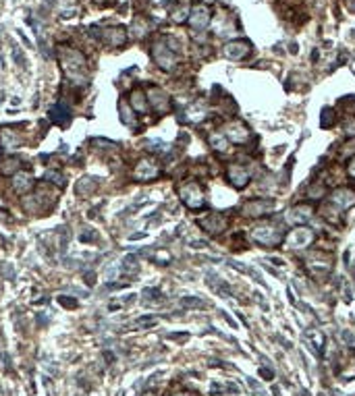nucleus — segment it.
<instances>
[{"instance_id": "nucleus-43", "label": "nucleus", "mask_w": 355, "mask_h": 396, "mask_svg": "<svg viewBox=\"0 0 355 396\" xmlns=\"http://www.w3.org/2000/svg\"><path fill=\"white\" fill-rule=\"evenodd\" d=\"M94 3H96V5H100V7H106V5H110V3H112V0H94Z\"/></svg>"}, {"instance_id": "nucleus-11", "label": "nucleus", "mask_w": 355, "mask_h": 396, "mask_svg": "<svg viewBox=\"0 0 355 396\" xmlns=\"http://www.w3.org/2000/svg\"><path fill=\"white\" fill-rule=\"evenodd\" d=\"M102 40H104L108 46L118 48V46H123V44L127 42V33H125L123 27H110V29H104Z\"/></svg>"}, {"instance_id": "nucleus-5", "label": "nucleus", "mask_w": 355, "mask_h": 396, "mask_svg": "<svg viewBox=\"0 0 355 396\" xmlns=\"http://www.w3.org/2000/svg\"><path fill=\"white\" fill-rule=\"evenodd\" d=\"M146 98H148V104L158 114H164V112L171 110V98H168L166 92L162 88H158V85H152V88L148 90V94H146Z\"/></svg>"}, {"instance_id": "nucleus-9", "label": "nucleus", "mask_w": 355, "mask_h": 396, "mask_svg": "<svg viewBox=\"0 0 355 396\" xmlns=\"http://www.w3.org/2000/svg\"><path fill=\"white\" fill-rule=\"evenodd\" d=\"M33 185H36V179L29 170H19L13 177V189L17 193H27L29 189H33Z\"/></svg>"}, {"instance_id": "nucleus-15", "label": "nucleus", "mask_w": 355, "mask_h": 396, "mask_svg": "<svg viewBox=\"0 0 355 396\" xmlns=\"http://www.w3.org/2000/svg\"><path fill=\"white\" fill-rule=\"evenodd\" d=\"M189 21H191V25L197 29H204L206 25H208V21H210V11H208V7H204V5H197L193 11H191V15H189Z\"/></svg>"}, {"instance_id": "nucleus-21", "label": "nucleus", "mask_w": 355, "mask_h": 396, "mask_svg": "<svg viewBox=\"0 0 355 396\" xmlns=\"http://www.w3.org/2000/svg\"><path fill=\"white\" fill-rule=\"evenodd\" d=\"M19 172V160L15 156H3L0 158V175L3 177H15Z\"/></svg>"}, {"instance_id": "nucleus-41", "label": "nucleus", "mask_w": 355, "mask_h": 396, "mask_svg": "<svg viewBox=\"0 0 355 396\" xmlns=\"http://www.w3.org/2000/svg\"><path fill=\"white\" fill-rule=\"evenodd\" d=\"M345 133H347L349 137H353V135H355V120H349V123L345 125Z\"/></svg>"}, {"instance_id": "nucleus-44", "label": "nucleus", "mask_w": 355, "mask_h": 396, "mask_svg": "<svg viewBox=\"0 0 355 396\" xmlns=\"http://www.w3.org/2000/svg\"><path fill=\"white\" fill-rule=\"evenodd\" d=\"M175 396H195V394H191V392H179V394H175Z\"/></svg>"}, {"instance_id": "nucleus-35", "label": "nucleus", "mask_w": 355, "mask_h": 396, "mask_svg": "<svg viewBox=\"0 0 355 396\" xmlns=\"http://www.w3.org/2000/svg\"><path fill=\"white\" fill-rule=\"evenodd\" d=\"M146 145H148V149H152V151H166V149H168V145L162 143L160 139H148Z\"/></svg>"}, {"instance_id": "nucleus-31", "label": "nucleus", "mask_w": 355, "mask_h": 396, "mask_svg": "<svg viewBox=\"0 0 355 396\" xmlns=\"http://www.w3.org/2000/svg\"><path fill=\"white\" fill-rule=\"evenodd\" d=\"M79 241L83 245H90V243H96L98 241V232L94 228H83V232L79 234Z\"/></svg>"}, {"instance_id": "nucleus-6", "label": "nucleus", "mask_w": 355, "mask_h": 396, "mask_svg": "<svg viewBox=\"0 0 355 396\" xmlns=\"http://www.w3.org/2000/svg\"><path fill=\"white\" fill-rule=\"evenodd\" d=\"M152 56H154L156 64L160 68H166V71H171V68L177 64V56L173 52V48H168L162 42H156L154 44V48H152Z\"/></svg>"}, {"instance_id": "nucleus-20", "label": "nucleus", "mask_w": 355, "mask_h": 396, "mask_svg": "<svg viewBox=\"0 0 355 396\" xmlns=\"http://www.w3.org/2000/svg\"><path fill=\"white\" fill-rule=\"evenodd\" d=\"M129 104H131V108H133L135 112H139V114L148 112V98H146V94H144L141 90H133V92H131Z\"/></svg>"}, {"instance_id": "nucleus-7", "label": "nucleus", "mask_w": 355, "mask_h": 396, "mask_svg": "<svg viewBox=\"0 0 355 396\" xmlns=\"http://www.w3.org/2000/svg\"><path fill=\"white\" fill-rule=\"evenodd\" d=\"M270 210H274V201H270V199H251L243 205L245 216H264Z\"/></svg>"}, {"instance_id": "nucleus-4", "label": "nucleus", "mask_w": 355, "mask_h": 396, "mask_svg": "<svg viewBox=\"0 0 355 396\" xmlns=\"http://www.w3.org/2000/svg\"><path fill=\"white\" fill-rule=\"evenodd\" d=\"M253 241L260 245H266V247H272V245H278L282 241V234L270 224H262V226H256L251 232Z\"/></svg>"}, {"instance_id": "nucleus-1", "label": "nucleus", "mask_w": 355, "mask_h": 396, "mask_svg": "<svg viewBox=\"0 0 355 396\" xmlns=\"http://www.w3.org/2000/svg\"><path fill=\"white\" fill-rule=\"evenodd\" d=\"M160 177V166L156 160L152 158H144L139 160L137 164H135L133 168V179L139 181V183H148V181H154Z\"/></svg>"}, {"instance_id": "nucleus-13", "label": "nucleus", "mask_w": 355, "mask_h": 396, "mask_svg": "<svg viewBox=\"0 0 355 396\" xmlns=\"http://www.w3.org/2000/svg\"><path fill=\"white\" fill-rule=\"evenodd\" d=\"M249 54V44L247 42H231L225 46V56L233 60H241Z\"/></svg>"}, {"instance_id": "nucleus-28", "label": "nucleus", "mask_w": 355, "mask_h": 396, "mask_svg": "<svg viewBox=\"0 0 355 396\" xmlns=\"http://www.w3.org/2000/svg\"><path fill=\"white\" fill-rule=\"evenodd\" d=\"M156 324V318L154 315H144V318H137L133 324H131V328H135V330H141V328H150V326H154Z\"/></svg>"}, {"instance_id": "nucleus-36", "label": "nucleus", "mask_w": 355, "mask_h": 396, "mask_svg": "<svg viewBox=\"0 0 355 396\" xmlns=\"http://www.w3.org/2000/svg\"><path fill=\"white\" fill-rule=\"evenodd\" d=\"M181 305L183 307H204V301L197 299V297H183L181 299Z\"/></svg>"}, {"instance_id": "nucleus-10", "label": "nucleus", "mask_w": 355, "mask_h": 396, "mask_svg": "<svg viewBox=\"0 0 355 396\" xmlns=\"http://www.w3.org/2000/svg\"><path fill=\"white\" fill-rule=\"evenodd\" d=\"M199 226L204 228L206 232H210V234H218V232L225 230L227 220H225L221 214H210V216H206V218L199 220Z\"/></svg>"}, {"instance_id": "nucleus-34", "label": "nucleus", "mask_w": 355, "mask_h": 396, "mask_svg": "<svg viewBox=\"0 0 355 396\" xmlns=\"http://www.w3.org/2000/svg\"><path fill=\"white\" fill-rule=\"evenodd\" d=\"M133 31H135V36H137V38L146 36V31H148V23H146L144 19H135V21H133Z\"/></svg>"}, {"instance_id": "nucleus-39", "label": "nucleus", "mask_w": 355, "mask_h": 396, "mask_svg": "<svg viewBox=\"0 0 355 396\" xmlns=\"http://www.w3.org/2000/svg\"><path fill=\"white\" fill-rule=\"evenodd\" d=\"M58 303H60L62 307H66V309H75V307H77V301L71 299V297H58Z\"/></svg>"}, {"instance_id": "nucleus-17", "label": "nucleus", "mask_w": 355, "mask_h": 396, "mask_svg": "<svg viewBox=\"0 0 355 396\" xmlns=\"http://www.w3.org/2000/svg\"><path fill=\"white\" fill-rule=\"evenodd\" d=\"M50 120L52 123H56V125H64V123H69V118H71V110H69V106L66 104H62V102H58V104H54L52 108H50Z\"/></svg>"}, {"instance_id": "nucleus-45", "label": "nucleus", "mask_w": 355, "mask_h": 396, "mask_svg": "<svg viewBox=\"0 0 355 396\" xmlns=\"http://www.w3.org/2000/svg\"><path fill=\"white\" fill-rule=\"evenodd\" d=\"M144 396H154V394H152V392H150V394H144Z\"/></svg>"}, {"instance_id": "nucleus-8", "label": "nucleus", "mask_w": 355, "mask_h": 396, "mask_svg": "<svg viewBox=\"0 0 355 396\" xmlns=\"http://www.w3.org/2000/svg\"><path fill=\"white\" fill-rule=\"evenodd\" d=\"M314 241V232L310 228H297L289 234L287 239V245L293 247V249H299V247H308L310 243Z\"/></svg>"}, {"instance_id": "nucleus-37", "label": "nucleus", "mask_w": 355, "mask_h": 396, "mask_svg": "<svg viewBox=\"0 0 355 396\" xmlns=\"http://www.w3.org/2000/svg\"><path fill=\"white\" fill-rule=\"evenodd\" d=\"M189 17V9L187 7H181V9H177L175 13H173V21H177V23H181V21H185Z\"/></svg>"}, {"instance_id": "nucleus-29", "label": "nucleus", "mask_w": 355, "mask_h": 396, "mask_svg": "<svg viewBox=\"0 0 355 396\" xmlns=\"http://www.w3.org/2000/svg\"><path fill=\"white\" fill-rule=\"evenodd\" d=\"M141 297H144V303H150V301H160L162 292H160V288L152 286V288H146V290L141 292Z\"/></svg>"}, {"instance_id": "nucleus-12", "label": "nucleus", "mask_w": 355, "mask_h": 396, "mask_svg": "<svg viewBox=\"0 0 355 396\" xmlns=\"http://www.w3.org/2000/svg\"><path fill=\"white\" fill-rule=\"evenodd\" d=\"M225 137H229L231 141H235V143H241V141H245L247 137H249V133H247V127L245 125H241V123H229L227 125V129H225V133H223Z\"/></svg>"}, {"instance_id": "nucleus-42", "label": "nucleus", "mask_w": 355, "mask_h": 396, "mask_svg": "<svg viewBox=\"0 0 355 396\" xmlns=\"http://www.w3.org/2000/svg\"><path fill=\"white\" fill-rule=\"evenodd\" d=\"M349 175H351V177L355 179V158H353V162L349 164Z\"/></svg>"}, {"instance_id": "nucleus-19", "label": "nucleus", "mask_w": 355, "mask_h": 396, "mask_svg": "<svg viewBox=\"0 0 355 396\" xmlns=\"http://www.w3.org/2000/svg\"><path fill=\"white\" fill-rule=\"evenodd\" d=\"M332 203H336L341 210H347L355 203V193L349 189H339V191L332 193Z\"/></svg>"}, {"instance_id": "nucleus-32", "label": "nucleus", "mask_w": 355, "mask_h": 396, "mask_svg": "<svg viewBox=\"0 0 355 396\" xmlns=\"http://www.w3.org/2000/svg\"><path fill=\"white\" fill-rule=\"evenodd\" d=\"M118 272H123V262H110V266H106V270H104L108 280H112Z\"/></svg>"}, {"instance_id": "nucleus-26", "label": "nucleus", "mask_w": 355, "mask_h": 396, "mask_svg": "<svg viewBox=\"0 0 355 396\" xmlns=\"http://www.w3.org/2000/svg\"><path fill=\"white\" fill-rule=\"evenodd\" d=\"M118 112H121V120H123V123L131 127L133 125V108L127 104L125 100L118 102Z\"/></svg>"}, {"instance_id": "nucleus-33", "label": "nucleus", "mask_w": 355, "mask_h": 396, "mask_svg": "<svg viewBox=\"0 0 355 396\" xmlns=\"http://www.w3.org/2000/svg\"><path fill=\"white\" fill-rule=\"evenodd\" d=\"M133 301H135V295H125L123 299L112 301V303L108 305V309H110V311H114V309H121V307H125V305H131Z\"/></svg>"}, {"instance_id": "nucleus-27", "label": "nucleus", "mask_w": 355, "mask_h": 396, "mask_svg": "<svg viewBox=\"0 0 355 396\" xmlns=\"http://www.w3.org/2000/svg\"><path fill=\"white\" fill-rule=\"evenodd\" d=\"M44 179L48 181V183H54V185H62L64 183V175L60 170H56V168H48L46 172H44Z\"/></svg>"}, {"instance_id": "nucleus-24", "label": "nucleus", "mask_w": 355, "mask_h": 396, "mask_svg": "<svg viewBox=\"0 0 355 396\" xmlns=\"http://www.w3.org/2000/svg\"><path fill=\"white\" fill-rule=\"evenodd\" d=\"M208 141H210V145H212L216 151H227V149H229V141H227V137H225L223 133H212V135L208 137Z\"/></svg>"}, {"instance_id": "nucleus-23", "label": "nucleus", "mask_w": 355, "mask_h": 396, "mask_svg": "<svg viewBox=\"0 0 355 396\" xmlns=\"http://www.w3.org/2000/svg\"><path fill=\"white\" fill-rule=\"evenodd\" d=\"M306 338H308V342H310V347L314 349V353H316V355H322V347H324V336L320 334L318 330H310V332L306 334Z\"/></svg>"}, {"instance_id": "nucleus-38", "label": "nucleus", "mask_w": 355, "mask_h": 396, "mask_svg": "<svg viewBox=\"0 0 355 396\" xmlns=\"http://www.w3.org/2000/svg\"><path fill=\"white\" fill-rule=\"evenodd\" d=\"M332 123H334V114L330 108H326L322 112V127H332Z\"/></svg>"}, {"instance_id": "nucleus-3", "label": "nucleus", "mask_w": 355, "mask_h": 396, "mask_svg": "<svg viewBox=\"0 0 355 396\" xmlns=\"http://www.w3.org/2000/svg\"><path fill=\"white\" fill-rule=\"evenodd\" d=\"M60 62L71 75L86 68V56H83L79 50H73V48H62L60 50Z\"/></svg>"}, {"instance_id": "nucleus-22", "label": "nucleus", "mask_w": 355, "mask_h": 396, "mask_svg": "<svg viewBox=\"0 0 355 396\" xmlns=\"http://www.w3.org/2000/svg\"><path fill=\"white\" fill-rule=\"evenodd\" d=\"M310 218V208H303V205H299V208H293L287 212V222H291V224H301V222H308Z\"/></svg>"}, {"instance_id": "nucleus-2", "label": "nucleus", "mask_w": 355, "mask_h": 396, "mask_svg": "<svg viewBox=\"0 0 355 396\" xmlns=\"http://www.w3.org/2000/svg\"><path fill=\"white\" fill-rule=\"evenodd\" d=\"M181 199H183V203L187 205V208H191V210L204 208V203H206L204 191L199 189L197 183H187L185 187H181Z\"/></svg>"}, {"instance_id": "nucleus-18", "label": "nucleus", "mask_w": 355, "mask_h": 396, "mask_svg": "<svg viewBox=\"0 0 355 396\" xmlns=\"http://www.w3.org/2000/svg\"><path fill=\"white\" fill-rule=\"evenodd\" d=\"M98 179H92V177H83V179H79L77 181V185H75V193L79 195V197H90L96 189H98Z\"/></svg>"}, {"instance_id": "nucleus-16", "label": "nucleus", "mask_w": 355, "mask_h": 396, "mask_svg": "<svg viewBox=\"0 0 355 396\" xmlns=\"http://www.w3.org/2000/svg\"><path fill=\"white\" fill-rule=\"evenodd\" d=\"M0 145L5 149H17L21 145V137L17 135V131L5 127V129H0Z\"/></svg>"}, {"instance_id": "nucleus-40", "label": "nucleus", "mask_w": 355, "mask_h": 396, "mask_svg": "<svg viewBox=\"0 0 355 396\" xmlns=\"http://www.w3.org/2000/svg\"><path fill=\"white\" fill-rule=\"evenodd\" d=\"M83 278H86V284H88V286H94V282H96V280H94V278H96V274H94V272H86V274H83Z\"/></svg>"}, {"instance_id": "nucleus-25", "label": "nucleus", "mask_w": 355, "mask_h": 396, "mask_svg": "<svg viewBox=\"0 0 355 396\" xmlns=\"http://www.w3.org/2000/svg\"><path fill=\"white\" fill-rule=\"evenodd\" d=\"M204 116H206L204 108H199V106H191L187 112H185V116H181V118H183V120H187V123H199V120H204Z\"/></svg>"}, {"instance_id": "nucleus-30", "label": "nucleus", "mask_w": 355, "mask_h": 396, "mask_svg": "<svg viewBox=\"0 0 355 396\" xmlns=\"http://www.w3.org/2000/svg\"><path fill=\"white\" fill-rule=\"evenodd\" d=\"M137 268H139V264H137V257H135V255H127L125 260H123V272L125 274L137 272Z\"/></svg>"}, {"instance_id": "nucleus-14", "label": "nucleus", "mask_w": 355, "mask_h": 396, "mask_svg": "<svg viewBox=\"0 0 355 396\" xmlns=\"http://www.w3.org/2000/svg\"><path fill=\"white\" fill-rule=\"evenodd\" d=\"M227 177H229V181H231L235 187H245L247 181H249L247 170H245L243 166H239V164H231L229 170H227Z\"/></svg>"}]
</instances>
